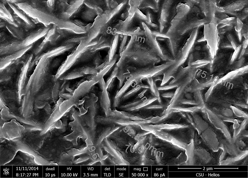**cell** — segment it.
I'll list each match as a JSON object with an SVG mask.
<instances>
[{"instance_id": "obj_7", "label": "cell", "mask_w": 248, "mask_h": 178, "mask_svg": "<svg viewBox=\"0 0 248 178\" xmlns=\"http://www.w3.org/2000/svg\"><path fill=\"white\" fill-rule=\"evenodd\" d=\"M131 38L129 35L117 33L110 49V62L116 63L120 58L123 52L128 46Z\"/></svg>"}, {"instance_id": "obj_3", "label": "cell", "mask_w": 248, "mask_h": 178, "mask_svg": "<svg viewBox=\"0 0 248 178\" xmlns=\"http://www.w3.org/2000/svg\"><path fill=\"white\" fill-rule=\"evenodd\" d=\"M140 0H129V15L126 20L115 27L117 33L131 36L138 28L144 29V23L149 28L151 26L149 17L143 15L138 8Z\"/></svg>"}, {"instance_id": "obj_4", "label": "cell", "mask_w": 248, "mask_h": 178, "mask_svg": "<svg viewBox=\"0 0 248 178\" xmlns=\"http://www.w3.org/2000/svg\"><path fill=\"white\" fill-rule=\"evenodd\" d=\"M189 83L180 87L168 109L172 108L186 111H195L198 106V95L196 85Z\"/></svg>"}, {"instance_id": "obj_2", "label": "cell", "mask_w": 248, "mask_h": 178, "mask_svg": "<svg viewBox=\"0 0 248 178\" xmlns=\"http://www.w3.org/2000/svg\"><path fill=\"white\" fill-rule=\"evenodd\" d=\"M138 28L131 36L126 48L122 53L135 58L153 60V44L151 34L147 25Z\"/></svg>"}, {"instance_id": "obj_6", "label": "cell", "mask_w": 248, "mask_h": 178, "mask_svg": "<svg viewBox=\"0 0 248 178\" xmlns=\"http://www.w3.org/2000/svg\"><path fill=\"white\" fill-rule=\"evenodd\" d=\"M167 110L163 108L149 107L146 105L131 110L120 111L128 116L136 118L147 122L156 117L163 116Z\"/></svg>"}, {"instance_id": "obj_9", "label": "cell", "mask_w": 248, "mask_h": 178, "mask_svg": "<svg viewBox=\"0 0 248 178\" xmlns=\"http://www.w3.org/2000/svg\"><path fill=\"white\" fill-rule=\"evenodd\" d=\"M116 63V62H115L103 77L102 78L106 87L112 78L116 76L117 69Z\"/></svg>"}, {"instance_id": "obj_5", "label": "cell", "mask_w": 248, "mask_h": 178, "mask_svg": "<svg viewBox=\"0 0 248 178\" xmlns=\"http://www.w3.org/2000/svg\"><path fill=\"white\" fill-rule=\"evenodd\" d=\"M153 129L163 128L191 126V120L186 111L170 108L167 109L166 114L161 117H157L147 122Z\"/></svg>"}, {"instance_id": "obj_1", "label": "cell", "mask_w": 248, "mask_h": 178, "mask_svg": "<svg viewBox=\"0 0 248 178\" xmlns=\"http://www.w3.org/2000/svg\"><path fill=\"white\" fill-rule=\"evenodd\" d=\"M153 85L151 77L129 79L116 97V110H133L159 99Z\"/></svg>"}, {"instance_id": "obj_10", "label": "cell", "mask_w": 248, "mask_h": 178, "mask_svg": "<svg viewBox=\"0 0 248 178\" xmlns=\"http://www.w3.org/2000/svg\"><path fill=\"white\" fill-rule=\"evenodd\" d=\"M130 146V145H129V146H128V147H127V149H126V151H127V149L128 148V147H129Z\"/></svg>"}, {"instance_id": "obj_8", "label": "cell", "mask_w": 248, "mask_h": 178, "mask_svg": "<svg viewBox=\"0 0 248 178\" xmlns=\"http://www.w3.org/2000/svg\"><path fill=\"white\" fill-rule=\"evenodd\" d=\"M127 81H121L116 76L112 78L106 87L111 112L116 110L115 108L116 97Z\"/></svg>"}]
</instances>
